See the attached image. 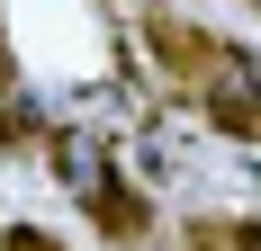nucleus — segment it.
<instances>
[{
	"label": "nucleus",
	"mask_w": 261,
	"mask_h": 251,
	"mask_svg": "<svg viewBox=\"0 0 261 251\" xmlns=\"http://www.w3.org/2000/svg\"><path fill=\"white\" fill-rule=\"evenodd\" d=\"M189 72H198V99H207L216 125H234V135H261V72L243 63L234 45H180Z\"/></svg>",
	"instance_id": "obj_1"
},
{
	"label": "nucleus",
	"mask_w": 261,
	"mask_h": 251,
	"mask_svg": "<svg viewBox=\"0 0 261 251\" xmlns=\"http://www.w3.org/2000/svg\"><path fill=\"white\" fill-rule=\"evenodd\" d=\"M180 251H225V233H207V225H198V233H180Z\"/></svg>",
	"instance_id": "obj_2"
}]
</instances>
